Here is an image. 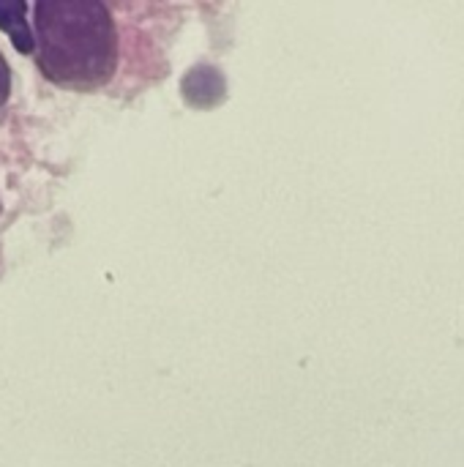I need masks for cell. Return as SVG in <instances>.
<instances>
[{
	"instance_id": "6da1fadb",
	"label": "cell",
	"mask_w": 464,
	"mask_h": 467,
	"mask_svg": "<svg viewBox=\"0 0 464 467\" xmlns=\"http://www.w3.org/2000/svg\"><path fill=\"white\" fill-rule=\"evenodd\" d=\"M38 63L55 82L93 88L115 71L118 36L109 11L90 0L36 3Z\"/></svg>"
},
{
	"instance_id": "7a4b0ae2",
	"label": "cell",
	"mask_w": 464,
	"mask_h": 467,
	"mask_svg": "<svg viewBox=\"0 0 464 467\" xmlns=\"http://www.w3.org/2000/svg\"><path fill=\"white\" fill-rule=\"evenodd\" d=\"M25 14H27V5L25 3H0V30H5L14 41V47L19 52H33V36H30V27L25 22Z\"/></svg>"
},
{
	"instance_id": "3957f363",
	"label": "cell",
	"mask_w": 464,
	"mask_h": 467,
	"mask_svg": "<svg viewBox=\"0 0 464 467\" xmlns=\"http://www.w3.org/2000/svg\"><path fill=\"white\" fill-rule=\"evenodd\" d=\"M8 96V68H5V60L0 57V101Z\"/></svg>"
}]
</instances>
